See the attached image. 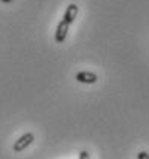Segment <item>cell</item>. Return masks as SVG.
<instances>
[{
  "instance_id": "1",
  "label": "cell",
  "mask_w": 149,
  "mask_h": 159,
  "mask_svg": "<svg viewBox=\"0 0 149 159\" xmlns=\"http://www.w3.org/2000/svg\"><path fill=\"white\" fill-rule=\"evenodd\" d=\"M34 139H35V136H34V133H24V135H21L17 141H15V144H14V147H12V150L15 152V153H20V152H23L26 147H29L32 142H34Z\"/></svg>"
},
{
  "instance_id": "2",
  "label": "cell",
  "mask_w": 149,
  "mask_h": 159,
  "mask_svg": "<svg viewBox=\"0 0 149 159\" xmlns=\"http://www.w3.org/2000/svg\"><path fill=\"white\" fill-rule=\"evenodd\" d=\"M69 23H66L64 20H61L59 23H58V26H56V31H55V41L56 43H62L66 37H67V34H69Z\"/></svg>"
},
{
  "instance_id": "3",
  "label": "cell",
  "mask_w": 149,
  "mask_h": 159,
  "mask_svg": "<svg viewBox=\"0 0 149 159\" xmlns=\"http://www.w3.org/2000/svg\"><path fill=\"white\" fill-rule=\"evenodd\" d=\"M76 81L84 83V84H94L97 81V75L93 72H88V70H82V72L76 74Z\"/></svg>"
},
{
  "instance_id": "4",
  "label": "cell",
  "mask_w": 149,
  "mask_h": 159,
  "mask_svg": "<svg viewBox=\"0 0 149 159\" xmlns=\"http://www.w3.org/2000/svg\"><path fill=\"white\" fill-rule=\"evenodd\" d=\"M78 5H74V3H70L69 6H67V9H66V12H64V17L62 20L66 21V23H69V25H72L76 19V16H78Z\"/></svg>"
},
{
  "instance_id": "5",
  "label": "cell",
  "mask_w": 149,
  "mask_h": 159,
  "mask_svg": "<svg viewBox=\"0 0 149 159\" xmlns=\"http://www.w3.org/2000/svg\"><path fill=\"white\" fill-rule=\"evenodd\" d=\"M137 159H149V153L148 152H138L137 153Z\"/></svg>"
},
{
  "instance_id": "6",
  "label": "cell",
  "mask_w": 149,
  "mask_h": 159,
  "mask_svg": "<svg viewBox=\"0 0 149 159\" xmlns=\"http://www.w3.org/2000/svg\"><path fill=\"white\" fill-rule=\"evenodd\" d=\"M79 159H90V155H88V152L82 150V152L79 153Z\"/></svg>"
},
{
  "instance_id": "7",
  "label": "cell",
  "mask_w": 149,
  "mask_h": 159,
  "mask_svg": "<svg viewBox=\"0 0 149 159\" xmlns=\"http://www.w3.org/2000/svg\"><path fill=\"white\" fill-rule=\"evenodd\" d=\"M2 2H5V3H9V2H12V0H2Z\"/></svg>"
}]
</instances>
